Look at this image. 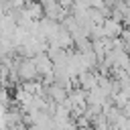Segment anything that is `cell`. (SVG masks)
<instances>
[{"label":"cell","instance_id":"7a4b0ae2","mask_svg":"<svg viewBox=\"0 0 130 130\" xmlns=\"http://www.w3.org/2000/svg\"><path fill=\"white\" fill-rule=\"evenodd\" d=\"M102 28H104V37L106 39H118L120 32L124 30V24L118 22V20H114L112 16H106L104 22H102Z\"/></svg>","mask_w":130,"mask_h":130},{"label":"cell","instance_id":"6da1fadb","mask_svg":"<svg viewBox=\"0 0 130 130\" xmlns=\"http://www.w3.org/2000/svg\"><path fill=\"white\" fill-rule=\"evenodd\" d=\"M16 75L20 79H24V81H35V77H39V69H37L35 59H24L18 65V73Z\"/></svg>","mask_w":130,"mask_h":130},{"label":"cell","instance_id":"3957f363","mask_svg":"<svg viewBox=\"0 0 130 130\" xmlns=\"http://www.w3.org/2000/svg\"><path fill=\"white\" fill-rule=\"evenodd\" d=\"M89 130H110V126L108 124H93Z\"/></svg>","mask_w":130,"mask_h":130}]
</instances>
